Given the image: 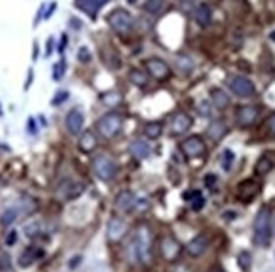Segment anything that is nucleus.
Returning <instances> with one entry per match:
<instances>
[{
  "label": "nucleus",
  "mask_w": 275,
  "mask_h": 272,
  "mask_svg": "<svg viewBox=\"0 0 275 272\" xmlns=\"http://www.w3.org/2000/svg\"><path fill=\"white\" fill-rule=\"evenodd\" d=\"M16 218H17V210L16 208H9V210H6L2 213V225L4 227H9V225H12L14 222H16Z\"/></svg>",
  "instance_id": "32"
},
{
  "label": "nucleus",
  "mask_w": 275,
  "mask_h": 272,
  "mask_svg": "<svg viewBox=\"0 0 275 272\" xmlns=\"http://www.w3.org/2000/svg\"><path fill=\"white\" fill-rule=\"evenodd\" d=\"M164 7H166V0H146V4H144L146 12L154 14V16L161 14L164 11Z\"/></svg>",
  "instance_id": "31"
},
{
  "label": "nucleus",
  "mask_w": 275,
  "mask_h": 272,
  "mask_svg": "<svg viewBox=\"0 0 275 272\" xmlns=\"http://www.w3.org/2000/svg\"><path fill=\"white\" fill-rule=\"evenodd\" d=\"M78 60L81 63H88L91 60V52L88 47H80V51H78Z\"/></svg>",
  "instance_id": "35"
},
{
  "label": "nucleus",
  "mask_w": 275,
  "mask_h": 272,
  "mask_svg": "<svg viewBox=\"0 0 275 272\" xmlns=\"http://www.w3.org/2000/svg\"><path fill=\"white\" fill-rule=\"evenodd\" d=\"M66 41H67L66 34H62V36H61V44H59V52L64 51V47H66Z\"/></svg>",
  "instance_id": "45"
},
{
  "label": "nucleus",
  "mask_w": 275,
  "mask_h": 272,
  "mask_svg": "<svg viewBox=\"0 0 275 272\" xmlns=\"http://www.w3.org/2000/svg\"><path fill=\"white\" fill-rule=\"evenodd\" d=\"M258 191H260V184L257 181H253V179H245V181L240 183L238 188H236V196H238L240 201L250 203L257 198Z\"/></svg>",
  "instance_id": "10"
},
{
  "label": "nucleus",
  "mask_w": 275,
  "mask_h": 272,
  "mask_svg": "<svg viewBox=\"0 0 275 272\" xmlns=\"http://www.w3.org/2000/svg\"><path fill=\"white\" fill-rule=\"evenodd\" d=\"M115 206L118 208L120 211H133L137 208V196L132 191H122L115 198Z\"/></svg>",
  "instance_id": "15"
},
{
  "label": "nucleus",
  "mask_w": 275,
  "mask_h": 272,
  "mask_svg": "<svg viewBox=\"0 0 275 272\" xmlns=\"http://www.w3.org/2000/svg\"><path fill=\"white\" fill-rule=\"evenodd\" d=\"M179 147L187 159H196V157H201V155L204 154L206 144L199 135H191V137L182 140Z\"/></svg>",
  "instance_id": "7"
},
{
  "label": "nucleus",
  "mask_w": 275,
  "mask_h": 272,
  "mask_svg": "<svg viewBox=\"0 0 275 272\" xmlns=\"http://www.w3.org/2000/svg\"><path fill=\"white\" fill-rule=\"evenodd\" d=\"M267 129H268V132L270 134H273L275 135V114H272L267 119Z\"/></svg>",
  "instance_id": "41"
},
{
  "label": "nucleus",
  "mask_w": 275,
  "mask_h": 272,
  "mask_svg": "<svg viewBox=\"0 0 275 272\" xmlns=\"http://www.w3.org/2000/svg\"><path fill=\"white\" fill-rule=\"evenodd\" d=\"M197 110H199V114H201V115H204V117H208V115L211 114L208 101H202V103H199V106H197Z\"/></svg>",
  "instance_id": "40"
},
{
  "label": "nucleus",
  "mask_w": 275,
  "mask_h": 272,
  "mask_svg": "<svg viewBox=\"0 0 275 272\" xmlns=\"http://www.w3.org/2000/svg\"><path fill=\"white\" fill-rule=\"evenodd\" d=\"M17 230H11V232H9L7 233V237H6V244L9 245V247H12L14 244H16V242H17Z\"/></svg>",
  "instance_id": "37"
},
{
  "label": "nucleus",
  "mask_w": 275,
  "mask_h": 272,
  "mask_svg": "<svg viewBox=\"0 0 275 272\" xmlns=\"http://www.w3.org/2000/svg\"><path fill=\"white\" fill-rule=\"evenodd\" d=\"M164 125L161 122H149L144 125V135L149 139H159L162 135Z\"/></svg>",
  "instance_id": "29"
},
{
  "label": "nucleus",
  "mask_w": 275,
  "mask_h": 272,
  "mask_svg": "<svg viewBox=\"0 0 275 272\" xmlns=\"http://www.w3.org/2000/svg\"><path fill=\"white\" fill-rule=\"evenodd\" d=\"M191 127H192L191 115L184 114V112H179V114H176L174 117H172L171 127L169 129H171L172 135H182V134H186Z\"/></svg>",
  "instance_id": "14"
},
{
  "label": "nucleus",
  "mask_w": 275,
  "mask_h": 272,
  "mask_svg": "<svg viewBox=\"0 0 275 272\" xmlns=\"http://www.w3.org/2000/svg\"><path fill=\"white\" fill-rule=\"evenodd\" d=\"M257 119H258L257 106L245 105L236 110V124H238L240 127H250L252 124L257 122Z\"/></svg>",
  "instance_id": "13"
},
{
  "label": "nucleus",
  "mask_w": 275,
  "mask_h": 272,
  "mask_svg": "<svg viewBox=\"0 0 275 272\" xmlns=\"http://www.w3.org/2000/svg\"><path fill=\"white\" fill-rule=\"evenodd\" d=\"M125 235H127V223L120 216H113L112 220L108 222V227H107L108 240L112 242V244H115V242L122 240Z\"/></svg>",
  "instance_id": "12"
},
{
  "label": "nucleus",
  "mask_w": 275,
  "mask_h": 272,
  "mask_svg": "<svg viewBox=\"0 0 275 272\" xmlns=\"http://www.w3.org/2000/svg\"><path fill=\"white\" fill-rule=\"evenodd\" d=\"M272 240V211L262 206L253 220V242L258 247H268Z\"/></svg>",
  "instance_id": "2"
},
{
  "label": "nucleus",
  "mask_w": 275,
  "mask_h": 272,
  "mask_svg": "<svg viewBox=\"0 0 275 272\" xmlns=\"http://www.w3.org/2000/svg\"><path fill=\"white\" fill-rule=\"evenodd\" d=\"M110 0H76V7H80L81 11L90 14L91 17H95V14L98 12L100 7H103L105 4H108Z\"/></svg>",
  "instance_id": "22"
},
{
  "label": "nucleus",
  "mask_w": 275,
  "mask_h": 272,
  "mask_svg": "<svg viewBox=\"0 0 275 272\" xmlns=\"http://www.w3.org/2000/svg\"><path fill=\"white\" fill-rule=\"evenodd\" d=\"M42 255V250L39 249H36V247H29V249H26L22 252L21 255H19V260H17V264L21 265V267H31L34 262H36L39 257Z\"/></svg>",
  "instance_id": "19"
},
{
  "label": "nucleus",
  "mask_w": 275,
  "mask_h": 272,
  "mask_svg": "<svg viewBox=\"0 0 275 272\" xmlns=\"http://www.w3.org/2000/svg\"><path fill=\"white\" fill-rule=\"evenodd\" d=\"M93 166V173L100 181H112L117 174V166H115L113 159L108 157L107 154H98L91 162Z\"/></svg>",
  "instance_id": "4"
},
{
  "label": "nucleus",
  "mask_w": 275,
  "mask_h": 272,
  "mask_svg": "<svg viewBox=\"0 0 275 272\" xmlns=\"http://www.w3.org/2000/svg\"><path fill=\"white\" fill-rule=\"evenodd\" d=\"M52 37H49V41H47V51H46V55L47 56H51V52H52Z\"/></svg>",
  "instance_id": "46"
},
{
  "label": "nucleus",
  "mask_w": 275,
  "mask_h": 272,
  "mask_svg": "<svg viewBox=\"0 0 275 272\" xmlns=\"http://www.w3.org/2000/svg\"><path fill=\"white\" fill-rule=\"evenodd\" d=\"M0 114H2V112H0Z\"/></svg>",
  "instance_id": "51"
},
{
  "label": "nucleus",
  "mask_w": 275,
  "mask_h": 272,
  "mask_svg": "<svg viewBox=\"0 0 275 272\" xmlns=\"http://www.w3.org/2000/svg\"><path fill=\"white\" fill-rule=\"evenodd\" d=\"M226 132H228V127H226V124L223 120H215V122H211L208 130H206L208 137H211V140H215V142H220V140L225 137Z\"/></svg>",
  "instance_id": "21"
},
{
  "label": "nucleus",
  "mask_w": 275,
  "mask_h": 272,
  "mask_svg": "<svg viewBox=\"0 0 275 272\" xmlns=\"http://www.w3.org/2000/svg\"><path fill=\"white\" fill-rule=\"evenodd\" d=\"M216 183H218V176H216V174H206V178H204V184H206V186L213 188Z\"/></svg>",
  "instance_id": "38"
},
{
  "label": "nucleus",
  "mask_w": 275,
  "mask_h": 272,
  "mask_svg": "<svg viewBox=\"0 0 275 272\" xmlns=\"http://www.w3.org/2000/svg\"><path fill=\"white\" fill-rule=\"evenodd\" d=\"M54 80H59V78L64 75V61H61L59 65H56L54 66Z\"/></svg>",
  "instance_id": "39"
},
{
  "label": "nucleus",
  "mask_w": 275,
  "mask_h": 272,
  "mask_svg": "<svg viewBox=\"0 0 275 272\" xmlns=\"http://www.w3.org/2000/svg\"><path fill=\"white\" fill-rule=\"evenodd\" d=\"M122 125H123V120L122 117L118 114H107L103 115L101 119H98V122H96V130H98V134L101 137L105 139H112L113 135H117L120 130H122Z\"/></svg>",
  "instance_id": "3"
},
{
  "label": "nucleus",
  "mask_w": 275,
  "mask_h": 272,
  "mask_svg": "<svg viewBox=\"0 0 275 272\" xmlns=\"http://www.w3.org/2000/svg\"><path fill=\"white\" fill-rule=\"evenodd\" d=\"M226 85H228V88L231 90V93H235L236 96H240V98H252L255 95V85L245 76H240V75L230 76Z\"/></svg>",
  "instance_id": "6"
},
{
  "label": "nucleus",
  "mask_w": 275,
  "mask_h": 272,
  "mask_svg": "<svg viewBox=\"0 0 275 272\" xmlns=\"http://www.w3.org/2000/svg\"><path fill=\"white\" fill-rule=\"evenodd\" d=\"M192 16H194V21L199 24L201 27H206V26H210L211 19H213V12H211L210 6H206V4H201V6H197L194 9Z\"/></svg>",
  "instance_id": "20"
},
{
  "label": "nucleus",
  "mask_w": 275,
  "mask_h": 272,
  "mask_svg": "<svg viewBox=\"0 0 275 272\" xmlns=\"http://www.w3.org/2000/svg\"><path fill=\"white\" fill-rule=\"evenodd\" d=\"M29 130H31L32 134L36 132V129H34V120L32 119H29Z\"/></svg>",
  "instance_id": "48"
},
{
  "label": "nucleus",
  "mask_w": 275,
  "mask_h": 272,
  "mask_svg": "<svg viewBox=\"0 0 275 272\" xmlns=\"http://www.w3.org/2000/svg\"><path fill=\"white\" fill-rule=\"evenodd\" d=\"M128 150H130V154H132L135 159L142 161V159H147L149 155H151L152 149H151V145L146 142V140L137 139V140H133V142L128 145Z\"/></svg>",
  "instance_id": "18"
},
{
  "label": "nucleus",
  "mask_w": 275,
  "mask_h": 272,
  "mask_svg": "<svg viewBox=\"0 0 275 272\" xmlns=\"http://www.w3.org/2000/svg\"><path fill=\"white\" fill-rule=\"evenodd\" d=\"M146 70L147 73L151 75L152 78H156V80L162 81V80H167L169 75H171V68H169V65L164 60H161V58H149V60H146Z\"/></svg>",
  "instance_id": "8"
},
{
  "label": "nucleus",
  "mask_w": 275,
  "mask_h": 272,
  "mask_svg": "<svg viewBox=\"0 0 275 272\" xmlns=\"http://www.w3.org/2000/svg\"><path fill=\"white\" fill-rule=\"evenodd\" d=\"M80 262H81V257L76 255V257H73V260L70 262V267H71V269H75L76 265H80Z\"/></svg>",
  "instance_id": "44"
},
{
  "label": "nucleus",
  "mask_w": 275,
  "mask_h": 272,
  "mask_svg": "<svg viewBox=\"0 0 275 272\" xmlns=\"http://www.w3.org/2000/svg\"><path fill=\"white\" fill-rule=\"evenodd\" d=\"M208 237L206 235H197V237H194L189 244L186 245V250H187V254H189L191 257H199V255H202L206 252V249H208Z\"/></svg>",
  "instance_id": "17"
},
{
  "label": "nucleus",
  "mask_w": 275,
  "mask_h": 272,
  "mask_svg": "<svg viewBox=\"0 0 275 272\" xmlns=\"http://www.w3.org/2000/svg\"><path fill=\"white\" fill-rule=\"evenodd\" d=\"M128 80L132 81L135 86H146L149 83V75L142 70H133V71H130Z\"/></svg>",
  "instance_id": "30"
},
{
  "label": "nucleus",
  "mask_w": 275,
  "mask_h": 272,
  "mask_svg": "<svg viewBox=\"0 0 275 272\" xmlns=\"http://www.w3.org/2000/svg\"><path fill=\"white\" fill-rule=\"evenodd\" d=\"M211 96V103H213L218 110H225L230 105V96L225 93L221 88H213L210 91Z\"/></svg>",
  "instance_id": "25"
},
{
  "label": "nucleus",
  "mask_w": 275,
  "mask_h": 272,
  "mask_svg": "<svg viewBox=\"0 0 275 272\" xmlns=\"http://www.w3.org/2000/svg\"><path fill=\"white\" fill-rule=\"evenodd\" d=\"M0 265H2V267H6V269H7V267L11 265V257H9L7 254L0 255Z\"/></svg>",
  "instance_id": "43"
},
{
  "label": "nucleus",
  "mask_w": 275,
  "mask_h": 272,
  "mask_svg": "<svg viewBox=\"0 0 275 272\" xmlns=\"http://www.w3.org/2000/svg\"><path fill=\"white\" fill-rule=\"evenodd\" d=\"M238 264H240V267H242L243 270H248V269H250L252 259H250V254H248V252H240V255H238Z\"/></svg>",
  "instance_id": "34"
},
{
  "label": "nucleus",
  "mask_w": 275,
  "mask_h": 272,
  "mask_svg": "<svg viewBox=\"0 0 275 272\" xmlns=\"http://www.w3.org/2000/svg\"><path fill=\"white\" fill-rule=\"evenodd\" d=\"M182 198L191 201V208L194 211H199L201 208L204 206V198H202L201 191H196V189H192V191H189V193H184L182 194Z\"/></svg>",
  "instance_id": "27"
},
{
  "label": "nucleus",
  "mask_w": 275,
  "mask_h": 272,
  "mask_svg": "<svg viewBox=\"0 0 275 272\" xmlns=\"http://www.w3.org/2000/svg\"><path fill=\"white\" fill-rule=\"evenodd\" d=\"M273 166L275 164L270 155H262V157L257 161V164H255V174H257V176H265V174H268L272 171Z\"/></svg>",
  "instance_id": "26"
},
{
  "label": "nucleus",
  "mask_w": 275,
  "mask_h": 272,
  "mask_svg": "<svg viewBox=\"0 0 275 272\" xmlns=\"http://www.w3.org/2000/svg\"><path fill=\"white\" fill-rule=\"evenodd\" d=\"M128 262H142V264H152L154 259V245H152V233L147 225H141L135 232L132 244L127 249Z\"/></svg>",
  "instance_id": "1"
},
{
  "label": "nucleus",
  "mask_w": 275,
  "mask_h": 272,
  "mask_svg": "<svg viewBox=\"0 0 275 272\" xmlns=\"http://www.w3.org/2000/svg\"><path fill=\"white\" fill-rule=\"evenodd\" d=\"M37 52H39V47H37V44H34V60H37Z\"/></svg>",
  "instance_id": "49"
},
{
  "label": "nucleus",
  "mask_w": 275,
  "mask_h": 272,
  "mask_svg": "<svg viewBox=\"0 0 275 272\" xmlns=\"http://www.w3.org/2000/svg\"><path fill=\"white\" fill-rule=\"evenodd\" d=\"M108 26L117 34H128L133 29V17L125 9H115L108 16Z\"/></svg>",
  "instance_id": "5"
},
{
  "label": "nucleus",
  "mask_w": 275,
  "mask_h": 272,
  "mask_svg": "<svg viewBox=\"0 0 275 272\" xmlns=\"http://www.w3.org/2000/svg\"><path fill=\"white\" fill-rule=\"evenodd\" d=\"M54 9H56V4H52V6H51V9H49V11H47V14H46L44 17H46V19H49V17H51V14L54 12Z\"/></svg>",
  "instance_id": "47"
},
{
  "label": "nucleus",
  "mask_w": 275,
  "mask_h": 272,
  "mask_svg": "<svg viewBox=\"0 0 275 272\" xmlns=\"http://www.w3.org/2000/svg\"><path fill=\"white\" fill-rule=\"evenodd\" d=\"M64 124H66L67 132L76 135V134H80V132H81V129H83L85 117H83V114H81L80 110H71L70 114L66 115Z\"/></svg>",
  "instance_id": "16"
},
{
  "label": "nucleus",
  "mask_w": 275,
  "mask_h": 272,
  "mask_svg": "<svg viewBox=\"0 0 275 272\" xmlns=\"http://www.w3.org/2000/svg\"><path fill=\"white\" fill-rule=\"evenodd\" d=\"M100 100H101V103L103 105H107L110 106V108H113V106H117L122 103V95L118 93V91H105V93H101L100 96Z\"/></svg>",
  "instance_id": "28"
},
{
  "label": "nucleus",
  "mask_w": 275,
  "mask_h": 272,
  "mask_svg": "<svg viewBox=\"0 0 275 272\" xmlns=\"http://www.w3.org/2000/svg\"><path fill=\"white\" fill-rule=\"evenodd\" d=\"M96 145H98V140H96L95 134L90 132V130L83 132V135H81L80 140H78V147H80L81 152H85V154H88V152H91V150H95Z\"/></svg>",
  "instance_id": "23"
},
{
  "label": "nucleus",
  "mask_w": 275,
  "mask_h": 272,
  "mask_svg": "<svg viewBox=\"0 0 275 272\" xmlns=\"http://www.w3.org/2000/svg\"><path fill=\"white\" fill-rule=\"evenodd\" d=\"M182 245L172 235H164L161 239V254L166 260L172 262L181 255Z\"/></svg>",
  "instance_id": "9"
},
{
  "label": "nucleus",
  "mask_w": 275,
  "mask_h": 272,
  "mask_svg": "<svg viewBox=\"0 0 275 272\" xmlns=\"http://www.w3.org/2000/svg\"><path fill=\"white\" fill-rule=\"evenodd\" d=\"M233 161H235V154L231 149H225L223 152V159H221V166H223L225 171H230L231 166H233Z\"/></svg>",
  "instance_id": "33"
},
{
  "label": "nucleus",
  "mask_w": 275,
  "mask_h": 272,
  "mask_svg": "<svg viewBox=\"0 0 275 272\" xmlns=\"http://www.w3.org/2000/svg\"><path fill=\"white\" fill-rule=\"evenodd\" d=\"M215 272H221V270H215Z\"/></svg>",
  "instance_id": "50"
},
{
  "label": "nucleus",
  "mask_w": 275,
  "mask_h": 272,
  "mask_svg": "<svg viewBox=\"0 0 275 272\" xmlns=\"http://www.w3.org/2000/svg\"><path fill=\"white\" fill-rule=\"evenodd\" d=\"M83 191H85V184L80 181H73V179H66V181H62L59 184V188H57L59 196L64 198V200H75V198H78Z\"/></svg>",
  "instance_id": "11"
},
{
  "label": "nucleus",
  "mask_w": 275,
  "mask_h": 272,
  "mask_svg": "<svg viewBox=\"0 0 275 272\" xmlns=\"http://www.w3.org/2000/svg\"><path fill=\"white\" fill-rule=\"evenodd\" d=\"M39 233V225L36 222L31 223V225H26V235L27 237H36Z\"/></svg>",
  "instance_id": "36"
},
{
  "label": "nucleus",
  "mask_w": 275,
  "mask_h": 272,
  "mask_svg": "<svg viewBox=\"0 0 275 272\" xmlns=\"http://www.w3.org/2000/svg\"><path fill=\"white\" fill-rule=\"evenodd\" d=\"M67 98V91H61V93L56 95V98L52 100V105H59L61 101H64Z\"/></svg>",
  "instance_id": "42"
},
{
  "label": "nucleus",
  "mask_w": 275,
  "mask_h": 272,
  "mask_svg": "<svg viewBox=\"0 0 275 272\" xmlns=\"http://www.w3.org/2000/svg\"><path fill=\"white\" fill-rule=\"evenodd\" d=\"M176 70L179 71L182 76H189L192 70H194V61H192L191 56H187V55L176 56Z\"/></svg>",
  "instance_id": "24"
}]
</instances>
